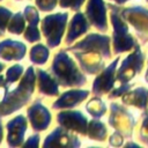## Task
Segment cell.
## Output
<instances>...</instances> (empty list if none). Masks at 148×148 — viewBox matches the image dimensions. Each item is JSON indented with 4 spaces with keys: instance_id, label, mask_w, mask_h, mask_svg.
I'll return each mask as SVG.
<instances>
[{
    "instance_id": "obj_1",
    "label": "cell",
    "mask_w": 148,
    "mask_h": 148,
    "mask_svg": "<svg viewBox=\"0 0 148 148\" xmlns=\"http://www.w3.org/2000/svg\"><path fill=\"white\" fill-rule=\"evenodd\" d=\"M34 71L30 67L17 89L5 96L3 103L0 104V114H8L27 102L29 95L34 90Z\"/></svg>"
},
{
    "instance_id": "obj_2",
    "label": "cell",
    "mask_w": 148,
    "mask_h": 148,
    "mask_svg": "<svg viewBox=\"0 0 148 148\" xmlns=\"http://www.w3.org/2000/svg\"><path fill=\"white\" fill-rule=\"evenodd\" d=\"M52 71L62 86L83 84L84 82V77L79 73L72 60L65 53H59L57 56L52 66Z\"/></svg>"
},
{
    "instance_id": "obj_3",
    "label": "cell",
    "mask_w": 148,
    "mask_h": 148,
    "mask_svg": "<svg viewBox=\"0 0 148 148\" xmlns=\"http://www.w3.org/2000/svg\"><path fill=\"white\" fill-rule=\"evenodd\" d=\"M67 14H57L45 17L43 21V31L47 37L50 46H56L61 38Z\"/></svg>"
},
{
    "instance_id": "obj_4",
    "label": "cell",
    "mask_w": 148,
    "mask_h": 148,
    "mask_svg": "<svg viewBox=\"0 0 148 148\" xmlns=\"http://www.w3.org/2000/svg\"><path fill=\"white\" fill-rule=\"evenodd\" d=\"M112 23L114 27V51L116 52H121L125 50H130L134 45V39L126 35L127 32V25L121 21L119 17L118 10L112 12Z\"/></svg>"
},
{
    "instance_id": "obj_5",
    "label": "cell",
    "mask_w": 148,
    "mask_h": 148,
    "mask_svg": "<svg viewBox=\"0 0 148 148\" xmlns=\"http://www.w3.org/2000/svg\"><path fill=\"white\" fill-rule=\"evenodd\" d=\"M143 60H145V57L141 53L139 46H136L134 53H132L126 60H124L123 66L119 69L118 80L121 82H125L131 77H133V75H135V73L140 71Z\"/></svg>"
},
{
    "instance_id": "obj_6",
    "label": "cell",
    "mask_w": 148,
    "mask_h": 148,
    "mask_svg": "<svg viewBox=\"0 0 148 148\" xmlns=\"http://www.w3.org/2000/svg\"><path fill=\"white\" fill-rule=\"evenodd\" d=\"M109 38L105 36H98V35H90L89 37H87L84 40L80 42L79 44L75 45V47H72L71 50L75 51V50H94L97 51L102 54H104V57H109Z\"/></svg>"
},
{
    "instance_id": "obj_7",
    "label": "cell",
    "mask_w": 148,
    "mask_h": 148,
    "mask_svg": "<svg viewBox=\"0 0 148 148\" xmlns=\"http://www.w3.org/2000/svg\"><path fill=\"white\" fill-rule=\"evenodd\" d=\"M59 124L67 128H72L82 134L86 133L87 120L80 112H61L58 114Z\"/></svg>"
},
{
    "instance_id": "obj_8",
    "label": "cell",
    "mask_w": 148,
    "mask_h": 148,
    "mask_svg": "<svg viewBox=\"0 0 148 148\" xmlns=\"http://www.w3.org/2000/svg\"><path fill=\"white\" fill-rule=\"evenodd\" d=\"M117 62H118V58L95 80L94 82V92L97 95H101V94H104L106 91H109V89L112 87L113 84V81L116 79L114 76V68L117 66Z\"/></svg>"
},
{
    "instance_id": "obj_9",
    "label": "cell",
    "mask_w": 148,
    "mask_h": 148,
    "mask_svg": "<svg viewBox=\"0 0 148 148\" xmlns=\"http://www.w3.org/2000/svg\"><path fill=\"white\" fill-rule=\"evenodd\" d=\"M87 14L90 17V21L98 27L101 30L106 29V21H105V9L102 0H90L87 7Z\"/></svg>"
},
{
    "instance_id": "obj_10",
    "label": "cell",
    "mask_w": 148,
    "mask_h": 148,
    "mask_svg": "<svg viewBox=\"0 0 148 148\" xmlns=\"http://www.w3.org/2000/svg\"><path fill=\"white\" fill-rule=\"evenodd\" d=\"M29 116L31 119V125L35 130L42 131L49 125L50 114L46 109H44L39 103H35L29 109Z\"/></svg>"
},
{
    "instance_id": "obj_11",
    "label": "cell",
    "mask_w": 148,
    "mask_h": 148,
    "mask_svg": "<svg viewBox=\"0 0 148 148\" xmlns=\"http://www.w3.org/2000/svg\"><path fill=\"white\" fill-rule=\"evenodd\" d=\"M7 127L9 131V135H8L9 145L13 146L20 145L22 136L24 135L25 132V119L22 116H18L15 119H13L10 123H8Z\"/></svg>"
},
{
    "instance_id": "obj_12",
    "label": "cell",
    "mask_w": 148,
    "mask_h": 148,
    "mask_svg": "<svg viewBox=\"0 0 148 148\" xmlns=\"http://www.w3.org/2000/svg\"><path fill=\"white\" fill-rule=\"evenodd\" d=\"M25 52L23 44L12 40H6L0 44V57L7 60L10 59H21Z\"/></svg>"
},
{
    "instance_id": "obj_13",
    "label": "cell",
    "mask_w": 148,
    "mask_h": 148,
    "mask_svg": "<svg viewBox=\"0 0 148 148\" xmlns=\"http://www.w3.org/2000/svg\"><path fill=\"white\" fill-rule=\"evenodd\" d=\"M88 95V91H67L66 94H64L58 101L57 103L53 104V108H65V106H73L77 103H80V101H82L83 98H86V96Z\"/></svg>"
},
{
    "instance_id": "obj_14",
    "label": "cell",
    "mask_w": 148,
    "mask_h": 148,
    "mask_svg": "<svg viewBox=\"0 0 148 148\" xmlns=\"http://www.w3.org/2000/svg\"><path fill=\"white\" fill-rule=\"evenodd\" d=\"M88 28V23L86 22L83 15L81 13L76 14L74 16V20L71 23V28L68 31V38L67 42H72L73 39H75L79 35H81L82 32H84Z\"/></svg>"
},
{
    "instance_id": "obj_15",
    "label": "cell",
    "mask_w": 148,
    "mask_h": 148,
    "mask_svg": "<svg viewBox=\"0 0 148 148\" xmlns=\"http://www.w3.org/2000/svg\"><path fill=\"white\" fill-rule=\"evenodd\" d=\"M147 97H148V90L143 88H139L132 92H130L126 97H124V101H127L126 103L133 104L139 108H145L147 103Z\"/></svg>"
},
{
    "instance_id": "obj_16",
    "label": "cell",
    "mask_w": 148,
    "mask_h": 148,
    "mask_svg": "<svg viewBox=\"0 0 148 148\" xmlns=\"http://www.w3.org/2000/svg\"><path fill=\"white\" fill-rule=\"evenodd\" d=\"M38 74H39V80H40V83H39L40 91L47 95H57L58 88L56 83L53 82V80L43 71H38Z\"/></svg>"
},
{
    "instance_id": "obj_17",
    "label": "cell",
    "mask_w": 148,
    "mask_h": 148,
    "mask_svg": "<svg viewBox=\"0 0 148 148\" xmlns=\"http://www.w3.org/2000/svg\"><path fill=\"white\" fill-rule=\"evenodd\" d=\"M89 135L94 139V140H104L105 135H106V131H105V127L102 123L97 121V120H94L89 124Z\"/></svg>"
},
{
    "instance_id": "obj_18",
    "label": "cell",
    "mask_w": 148,
    "mask_h": 148,
    "mask_svg": "<svg viewBox=\"0 0 148 148\" xmlns=\"http://www.w3.org/2000/svg\"><path fill=\"white\" fill-rule=\"evenodd\" d=\"M47 50L43 46V45H36L32 50H31V61L36 62V64H43L45 62V60L47 59Z\"/></svg>"
},
{
    "instance_id": "obj_19",
    "label": "cell",
    "mask_w": 148,
    "mask_h": 148,
    "mask_svg": "<svg viewBox=\"0 0 148 148\" xmlns=\"http://www.w3.org/2000/svg\"><path fill=\"white\" fill-rule=\"evenodd\" d=\"M87 110L95 117H101L104 111H105V106L102 103V101L99 99H92L90 101L89 104H87Z\"/></svg>"
},
{
    "instance_id": "obj_20",
    "label": "cell",
    "mask_w": 148,
    "mask_h": 148,
    "mask_svg": "<svg viewBox=\"0 0 148 148\" xmlns=\"http://www.w3.org/2000/svg\"><path fill=\"white\" fill-rule=\"evenodd\" d=\"M23 29H24V21L22 18V14L18 13L14 16V20H13V23L10 25L9 31L15 32V34H20V32H22Z\"/></svg>"
},
{
    "instance_id": "obj_21",
    "label": "cell",
    "mask_w": 148,
    "mask_h": 148,
    "mask_svg": "<svg viewBox=\"0 0 148 148\" xmlns=\"http://www.w3.org/2000/svg\"><path fill=\"white\" fill-rule=\"evenodd\" d=\"M21 72H22V67H21V66H14V67L9 68V71H8V73H7V81H8V82L15 81V80L20 76Z\"/></svg>"
},
{
    "instance_id": "obj_22",
    "label": "cell",
    "mask_w": 148,
    "mask_h": 148,
    "mask_svg": "<svg viewBox=\"0 0 148 148\" xmlns=\"http://www.w3.org/2000/svg\"><path fill=\"white\" fill-rule=\"evenodd\" d=\"M56 0H37V5L42 8V10H50L54 7Z\"/></svg>"
},
{
    "instance_id": "obj_23",
    "label": "cell",
    "mask_w": 148,
    "mask_h": 148,
    "mask_svg": "<svg viewBox=\"0 0 148 148\" xmlns=\"http://www.w3.org/2000/svg\"><path fill=\"white\" fill-rule=\"evenodd\" d=\"M9 16H10V12L9 10L0 8V27H1V29H3V27H5V24H6L7 20H8L7 17H9Z\"/></svg>"
},
{
    "instance_id": "obj_24",
    "label": "cell",
    "mask_w": 148,
    "mask_h": 148,
    "mask_svg": "<svg viewBox=\"0 0 148 148\" xmlns=\"http://www.w3.org/2000/svg\"><path fill=\"white\" fill-rule=\"evenodd\" d=\"M130 88H131V84H125V83H124L123 87H120V88H118V89H114V90H113V94H111L110 97H118L119 95L126 92Z\"/></svg>"
},
{
    "instance_id": "obj_25",
    "label": "cell",
    "mask_w": 148,
    "mask_h": 148,
    "mask_svg": "<svg viewBox=\"0 0 148 148\" xmlns=\"http://www.w3.org/2000/svg\"><path fill=\"white\" fill-rule=\"evenodd\" d=\"M30 140L25 143V146H28V145H34V146H38V140H39V138H38V135H34V136H30L29 138Z\"/></svg>"
},
{
    "instance_id": "obj_26",
    "label": "cell",
    "mask_w": 148,
    "mask_h": 148,
    "mask_svg": "<svg viewBox=\"0 0 148 148\" xmlns=\"http://www.w3.org/2000/svg\"><path fill=\"white\" fill-rule=\"evenodd\" d=\"M114 1H117V2H124V1H127V0H114Z\"/></svg>"
},
{
    "instance_id": "obj_27",
    "label": "cell",
    "mask_w": 148,
    "mask_h": 148,
    "mask_svg": "<svg viewBox=\"0 0 148 148\" xmlns=\"http://www.w3.org/2000/svg\"><path fill=\"white\" fill-rule=\"evenodd\" d=\"M2 68H3V66H2V65H1V64H0V71H1V69H2Z\"/></svg>"
},
{
    "instance_id": "obj_28",
    "label": "cell",
    "mask_w": 148,
    "mask_h": 148,
    "mask_svg": "<svg viewBox=\"0 0 148 148\" xmlns=\"http://www.w3.org/2000/svg\"><path fill=\"white\" fill-rule=\"evenodd\" d=\"M146 80L148 81V73H147V75H146Z\"/></svg>"
},
{
    "instance_id": "obj_29",
    "label": "cell",
    "mask_w": 148,
    "mask_h": 148,
    "mask_svg": "<svg viewBox=\"0 0 148 148\" xmlns=\"http://www.w3.org/2000/svg\"><path fill=\"white\" fill-rule=\"evenodd\" d=\"M0 34H1V32H0Z\"/></svg>"
}]
</instances>
